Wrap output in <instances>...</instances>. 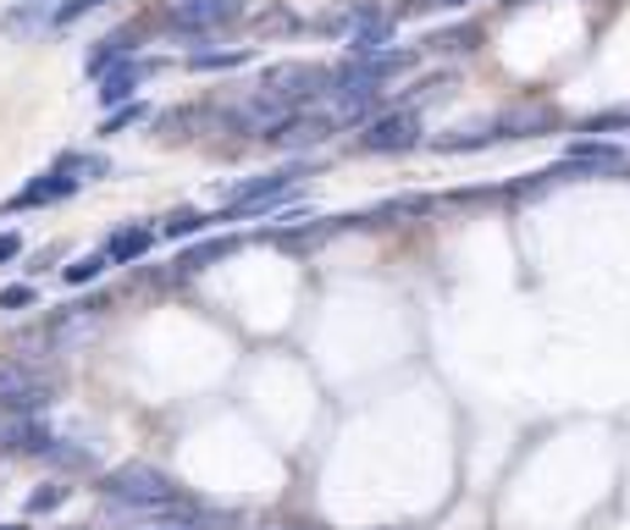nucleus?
I'll list each match as a JSON object with an SVG mask.
<instances>
[{
	"label": "nucleus",
	"instance_id": "f257e3e1",
	"mask_svg": "<svg viewBox=\"0 0 630 530\" xmlns=\"http://www.w3.org/2000/svg\"><path fill=\"white\" fill-rule=\"evenodd\" d=\"M106 497L117 513H166L177 502V486L150 464H122L106 475Z\"/></svg>",
	"mask_w": 630,
	"mask_h": 530
},
{
	"label": "nucleus",
	"instance_id": "f03ea898",
	"mask_svg": "<svg viewBox=\"0 0 630 530\" xmlns=\"http://www.w3.org/2000/svg\"><path fill=\"white\" fill-rule=\"evenodd\" d=\"M51 403V381L23 365V359H7L0 365V409H12V414H40Z\"/></svg>",
	"mask_w": 630,
	"mask_h": 530
},
{
	"label": "nucleus",
	"instance_id": "7ed1b4c3",
	"mask_svg": "<svg viewBox=\"0 0 630 530\" xmlns=\"http://www.w3.org/2000/svg\"><path fill=\"white\" fill-rule=\"evenodd\" d=\"M293 194V172H271V177H254V183H243L232 199H227V210H221V221H238V216H260V210H271L276 199H287Z\"/></svg>",
	"mask_w": 630,
	"mask_h": 530
},
{
	"label": "nucleus",
	"instance_id": "20e7f679",
	"mask_svg": "<svg viewBox=\"0 0 630 530\" xmlns=\"http://www.w3.org/2000/svg\"><path fill=\"white\" fill-rule=\"evenodd\" d=\"M243 12V0H172V29H183V34H210V29H221V23H232Z\"/></svg>",
	"mask_w": 630,
	"mask_h": 530
},
{
	"label": "nucleus",
	"instance_id": "39448f33",
	"mask_svg": "<svg viewBox=\"0 0 630 530\" xmlns=\"http://www.w3.org/2000/svg\"><path fill=\"white\" fill-rule=\"evenodd\" d=\"M371 155H399V150H415L421 144V117L415 111H393V117H377L360 139Z\"/></svg>",
	"mask_w": 630,
	"mask_h": 530
},
{
	"label": "nucleus",
	"instance_id": "423d86ee",
	"mask_svg": "<svg viewBox=\"0 0 630 530\" xmlns=\"http://www.w3.org/2000/svg\"><path fill=\"white\" fill-rule=\"evenodd\" d=\"M144 73H150V62H117L111 73H100V106H106V111H111V106H128Z\"/></svg>",
	"mask_w": 630,
	"mask_h": 530
},
{
	"label": "nucleus",
	"instance_id": "0eeeda50",
	"mask_svg": "<svg viewBox=\"0 0 630 530\" xmlns=\"http://www.w3.org/2000/svg\"><path fill=\"white\" fill-rule=\"evenodd\" d=\"M45 442H51V431L34 414H12L7 425H0V453H40Z\"/></svg>",
	"mask_w": 630,
	"mask_h": 530
},
{
	"label": "nucleus",
	"instance_id": "6e6552de",
	"mask_svg": "<svg viewBox=\"0 0 630 530\" xmlns=\"http://www.w3.org/2000/svg\"><path fill=\"white\" fill-rule=\"evenodd\" d=\"M51 12H56V0H18V7L0 18V34H18V40H29V34H40L45 23H51Z\"/></svg>",
	"mask_w": 630,
	"mask_h": 530
},
{
	"label": "nucleus",
	"instance_id": "1a4fd4ad",
	"mask_svg": "<svg viewBox=\"0 0 630 530\" xmlns=\"http://www.w3.org/2000/svg\"><path fill=\"white\" fill-rule=\"evenodd\" d=\"M84 183H73L67 172H51V177H40V183H29L18 199H12V210H23V205H51V199H67V194H78Z\"/></svg>",
	"mask_w": 630,
	"mask_h": 530
},
{
	"label": "nucleus",
	"instance_id": "9d476101",
	"mask_svg": "<svg viewBox=\"0 0 630 530\" xmlns=\"http://www.w3.org/2000/svg\"><path fill=\"white\" fill-rule=\"evenodd\" d=\"M150 244H155L150 227H128V232H117V238L106 244V260H111V266H128V260H139Z\"/></svg>",
	"mask_w": 630,
	"mask_h": 530
},
{
	"label": "nucleus",
	"instance_id": "9b49d317",
	"mask_svg": "<svg viewBox=\"0 0 630 530\" xmlns=\"http://www.w3.org/2000/svg\"><path fill=\"white\" fill-rule=\"evenodd\" d=\"M243 62H249V51H194V56H188L194 73H232V67H243Z\"/></svg>",
	"mask_w": 630,
	"mask_h": 530
},
{
	"label": "nucleus",
	"instance_id": "f8f14e48",
	"mask_svg": "<svg viewBox=\"0 0 630 530\" xmlns=\"http://www.w3.org/2000/svg\"><path fill=\"white\" fill-rule=\"evenodd\" d=\"M117 62H128V34H111V40H100V51L89 56V78H100V73H111Z\"/></svg>",
	"mask_w": 630,
	"mask_h": 530
},
{
	"label": "nucleus",
	"instance_id": "ddd939ff",
	"mask_svg": "<svg viewBox=\"0 0 630 530\" xmlns=\"http://www.w3.org/2000/svg\"><path fill=\"white\" fill-rule=\"evenodd\" d=\"M56 172H67L73 183H89V177H106V161L100 155H62Z\"/></svg>",
	"mask_w": 630,
	"mask_h": 530
},
{
	"label": "nucleus",
	"instance_id": "4468645a",
	"mask_svg": "<svg viewBox=\"0 0 630 530\" xmlns=\"http://www.w3.org/2000/svg\"><path fill=\"white\" fill-rule=\"evenodd\" d=\"M210 227V216H199V210H177L172 221H166V238H194V232H205Z\"/></svg>",
	"mask_w": 630,
	"mask_h": 530
},
{
	"label": "nucleus",
	"instance_id": "2eb2a0df",
	"mask_svg": "<svg viewBox=\"0 0 630 530\" xmlns=\"http://www.w3.org/2000/svg\"><path fill=\"white\" fill-rule=\"evenodd\" d=\"M100 7H111V0H67V7H56V12H51V23H56V29H67V23H78L84 12H100Z\"/></svg>",
	"mask_w": 630,
	"mask_h": 530
},
{
	"label": "nucleus",
	"instance_id": "dca6fc26",
	"mask_svg": "<svg viewBox=\"0 0 630 530\" xmlns=\"http://www.w3.org/2000/svg\"><path fill=\"white\" fill-rule=\"evenodd\" d=\"M144 117H150V111H144L139 100H128V106H117V111L106 117V128H100V133H122V128H133V122H144Z\"/></svg>",
	"mask_w": 630,
	"mask_h": 530
},
{
	"label": "nucleus",
	"instance_id": "f3484780",
	"mask_svg": "<svg viewBox=\"0 0 630 530\" xmlns=\"http://www.w3.org/2000/svg\"><path fill=\"white\" fill-rule=\"evenodd\" d=\"M106 266H111L106 255H84V260H73V266H67V282H73V288H78V282H95Z\"/></svg>",
	"mask_w": 630,
	"mask_h": 530
},
{
	"label": "nucleus",
	"instance_id": "a211bd4d",
	"mask_svg": "<svg viewBox=\"0 0 630 530\" xmlns=\"http://www.w3.org/2000/svg\"><path fill=\"white\" fill-rule=\"evenodd\" d=\"M569 155H575V161H591V166H613V161H619L613 144H575Z\"/></svg>",
	"mask_w": 630,
	"mask_h": 530
},
{
	"label": "nucleus",
	"instance_id": "6ab92c4d",
	"mask_svg": "<svg viewBox=\"0 0 630 530\" xmlns=\"http://www.w3.org/2000/svg\"><path fill=\"white\" fill-rule=\"evenodd\" d=\"M227 249H232V244H227V238H216V244H205V249L183 255V266H188V271H199V266H210V260H216V255H227Z\"/></svg>",
	"mask_w": 630,
	"mask_h": 530
},
{
	"label": "nucleus",
	"instance_id": "aec40b11",
	"mask_svg": "<svg viewBox=\"0 0 630 530\" xmlns=\"http://www.w3.org/2000/svg\"><path fill=\"white\" fill-rule=\"evenodd\" d=\"M62 497H67V486H40V491L29 497V508H34V513H45V508H56Z\"/></svg>",
	"mask_w": 630,
	"mask_h": 530
},
{
	"label": "nucleus",
	"instance_id": "412c9836",
	"mask_svg": "<svg viewBox=\"0 0 630 530\" xmlns=\"http://www.w3.org/2000/svg\"><path fill=\"white\" fill-rule=\"evenodd\" d=\"M34 304V288L23 282V288H7V293H0V310H29Z\"/></svg>",
	"mask_w": 630,
	"mask_h": 530
},
{
	"label": "nucleus",
	"instance_id": "4be33fe9",
	"mask_svg": "<svg viewBox=\"0 0 630 530\" xmlns=\"http://www.w3.org/2000/svg\"><path fill=\"white\" fill-rule=\"evenodd\" d=\"M18 249H23V238H18V232H0V266L18 260Z\"/></svg>",
	"mask_w": 630,
	"mask_h": 530
},
{
	"label": "nucleus",
	"instance_id": "5701e85b",
	"mask_svg": "<svg viewBox=\"0 0 630 530\" xmlns=\"http://www.w3.org/2000/svg\"><path fill=\"white\" fill-rule=\"evenodd\" d=\"M432 7H465V0H432Z\"/></svg>",
	"mask_w": 630,
	"mask_h": 530
},
{
	"label": "nucleus",
	"instance_id": "b1692460",
	"mask_svg": "<svg viewBox=\"0 0 630 530\" xmlns=\"http://www.w3.org/2000/svg\"><path fill=\"white\" fill-rule=\"evenodd\" d=\"M0 530H23V524H0Z\"/></svg>",
	"mask_w": 630,
	"mask_h": 530
}]
</instances>
